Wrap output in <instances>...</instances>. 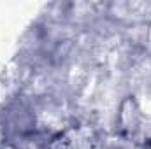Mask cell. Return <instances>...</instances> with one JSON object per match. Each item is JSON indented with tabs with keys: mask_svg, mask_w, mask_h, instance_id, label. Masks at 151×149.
I'll list each match as a JSON object with an SVG mask.
<instances>
[{
	"mask_svg": "<svg viewBox=\"0 0 151 149\" xmlns=\"http://www.w3.org/2000/svg\"><path fill=\"white\" fill-rule=\"evenodd\" d=\"M144 116L141 111V105L134 95H125L116 112V135L127 142H135L137 135L141 133L144 126Z\"/></svg>",
	"mask_w": 151,
	"mask_h": 149,
	"instance_id": "obj_1",
	"label": "cell"
},
{
	"mask_svg": "<svg viewBox=\"0 0 151 149\" xmlns=\"http://www.w3.org/2000/svg\"><path fill=\"white\" fill-rule=\"evenodd\" d=\"M106 149H125L121 144H114V146H109V148H106Z\"/></svg>",
	"mask_w": 151,
	"mask_h": 149,
	"instance_id": "obj_2",
	"label": "cell"
}]
</instances>
